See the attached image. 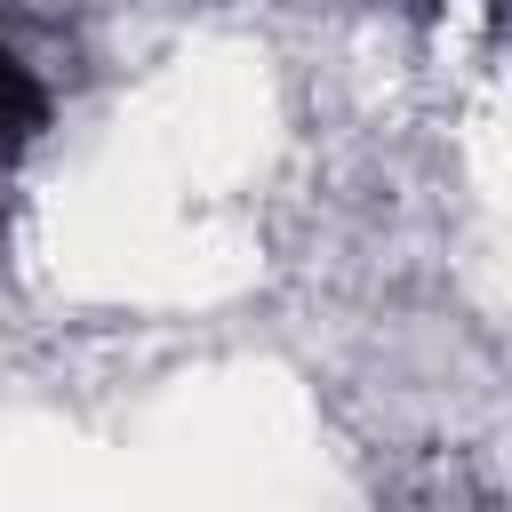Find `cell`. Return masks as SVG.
Here are the masks:
<instances>
[{"label":"cell","mask_w":512,"mask_h":512,"mask_svg":"<svg viewBox=\"0 0 512 512\" xmlns=\"http://www.w3.org/2000/svg\"><path fill=\"white\" fill-rule=\"evenodd\" d=\"M40 128H48V88L32 80V64L0 48V152H24Z\"/></svg>","instance_id":"cell-1"}]
</instances>
